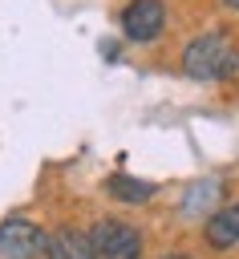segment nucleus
<instances>
[{"label":"nucleus","mask_w":239,"mask_h":259,"mask_svg":"<svg viewBox=\"0 0 239 259\" xmlns=\"http://www.w3.org/2000/svg\"><path fill=\"white\" fill-rule=\"evenodd\" d=\"M182 73L194 81H227L239 77V49L227 32H203L182 49Z\"/></svg>","instance_id":"f257e3e1"},{"label":"nucleus","mask_w":239,"mask_h":259,"mask_svg":"<svg viewBox=\"0 0 239 259\" xmlns=\"http://www.w3.org/2000/svg\"><path fill=\"white\" fill-rule=\"evenodd\" d=\"M85 235H89L93 259H142V235H138V227H130L122 219H101Z\"/></svg>","instance_id":"f03ea898"},{"label":"nucleus","mask_w":239,"mask_h":259,"mask_svg":"<svg viewBox=\"0 0 239 259\" xmlns=\"http://www.w3.org/2000/svg\"><path fill=\"white\" fill-rule=\"evenodd\" d=\"M166 24V4L162 0H130L122 12V36L134 45H146L162 32Z\"/></svg>","instance_id":"7ed1b4c3"},{"label":"nucleus","mask_w":239,"mask_h":259,"mask_svg":"<svg viewBox=\"0 0 239 259\" xmlns=\"http://www.w3.org/2000/svg\"><path fill=\"white\" fill-rule=\"evenodd\" d=\"M45 251V231L28 219H4L0 223V255L4 259H36Z\"/></svg>","instance_id":"20e7f679"},{"label":"nucleus","mask_w":239,"mask_h":259,"mask_svg":"<svg viewBox=\"0 0 239 259\" xmlns=\"http://www.w3.org/2000/svg\"><path fill=\"white\" fill-rule=\"evenodd\" d=\"M45 255L49 259H93L89 251V235L77 231V227H61L45 239Z\"/></svg>","instance_id":"39448f33"},{"label":"nucleus","mask_w":239,"mask_h":259,"mask_svg":"<svg viewBox=\"0 0 239 259\" xmlns=\"http://www.w3.org/2000/svg\"><path fill=\"white\" fill-rule=\"evenodd\" d=\"M207 243H211L215 251H227V247L239 243V202L219 206V210L207 219Z\"/></svg>","instance_id":"423d86ee"},{"label":"nucleus","mask_w":239,"mask_h":259,"mask_svg":"<svg viewBox=\"0 0 239 259\" xmlns=\"http://www.w3.org/2000/svg\"><path fill=\"white\" fill-rule=\"evenodd\" d=\"M105 194H109L113 202L142 206L146 198H154V182H142V178H130V174H109V178H105Z\"/></svg>","instance_id":"0eeeda50"},{"label":"nucleus","mask_w":239,"mask_h":259,"mask_svg":"<svg viewBox=\"0 0 239 259\" xmlns=\"http://www.w3.org/2000/svg\"><path fill=\"white\" fill-rule=\"evenodd\" d=\"M223 4H227V8H235V12H239V0H223Z\"/></svg>","instance_id":"6e6552de"},{"label":"nucleus","mask_w":239,"mask_h":259,"mask_svg":"<svg viewBox=\"0 0 239 259\" xmlns=\"http://www.w3.org/2000/svg\"><path fill=\"white\" fill-rule=\"evenodd\" d=\"M166 259H190V255H166Z\"/></svg>","instance_id":"1a4fd4ad"}]
</instances>
